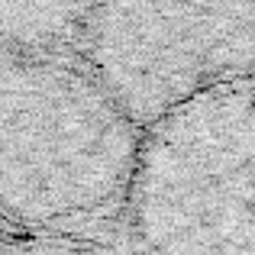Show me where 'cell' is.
Listing matches in <instances>:
<instances>
[{"mask_svg": "<svg viewBox=\"0 0 255 255\" xmlns=\"http://www.w3.org/2000/svg\"><path fill=\"white\" fill-rule=\"evenodd\" d=\"M142 129L87 65L0 45V210L29 226L126 204Z\"/></svg>", "mask_w": 255, "mask_h": 255, "instance_id": "1", "label": "cell"}, {"mask_svg": "<svg viewBox=\"0 0 255 255\" xmlns=\"http://www.w3.org/2000/svg\"><path fill=\"white\" fill-rule=\"evenodd\" d=\"M126 204L139 255H255V75L145 126Z\"/></svg>", "mask_w": 255, "mask_h": 255, "instance_id": "2", "label": "cell"}, {"mask_svg": "<svg viewBox=\"0 0 255 255\" xmlns=\"http://www.w3.org/2000/svg\"><path fill=\"white\" fill-rule=\"evenodd\" d=\"M78 45L145 129L194 94L255 75V0H94Z\"/></svg>", "mask_w": 255, "mask_h": 255, "instance_id": "3", "label": "cell"}, {"mask_svg": "<svg viewBox=\"0 0 255 255\" xmlns=\"http://www.w3.org/2000/svg\"><path fill=\"white\" fill-rule=\"evenodd\" d=\"M0 255H107L94 246H81L71 239L45 236V239H23V243L0 246Z\"/></svg>", "mask_w": 255, "mask_h": 255, "instance_id": "4", "label": "cell"}]
</instances>
